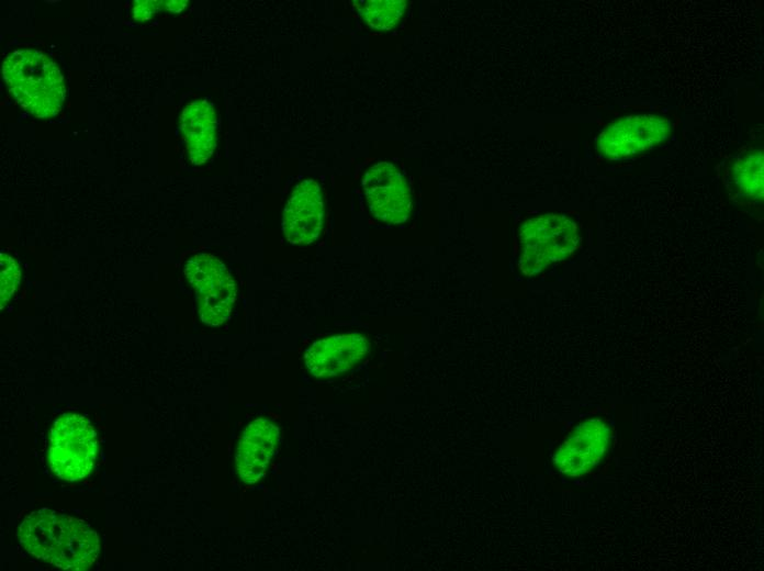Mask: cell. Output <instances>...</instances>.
<instances>
[{"label": "cell", "instance_id": "obj_1", "mask_svg": "<svg viewBox=\"0 0 764 571\" xmlns=\"http://www.w3.org/2000/svg\"><path fill=\"white\" fill-rule=\"evenodd\" d=\"M19 539L30 555L64 570H87L99 555V538L87 524L48 508L24 518Z\"/></svg>", "mask_w": 764, "mask_h": 571}, {"label": "cell", "instance_id": "obj_2", "mask_svg": "<svg viewBox=\"0 0 764 571\" xmlns=\"http://www.w3.org/2000/svg\"><path fill=\"white\" fill-rule=\"evenodd\" d=\"M3 80L15 101L40 119L55 116L61 109L66 88L58 67L34 49H19L2 65Z\"/></svg>", "mask_w": 764, "mask_h": 571}, {"label": "cell", "instance_id": "obj_3", "mask_svg": "<svg viewBox=\"0 0 764 571\" xmlns=\"http://www.w3.org/2000/svg\"><path fill=\"white\" fill-rule=\"evenodd\" d=\"M519 238L518 266L526 276L539 273L549 265L565 259L578 243L575 223L560 214L528 220L520 228Z\"/></svg>", "mask_w": 764, "mask_h": 571}, {"label": "cell", "instance_id": "obj_4", "mask_svg": "<svg viewBox=\"0 0 764 571\" xmlns=\"http://www.w3.org/2000/svg\"><path fill=\"white\" fill-rule=\"evenodd\" d=\"M96 456V432L83 416L69 413L55 421L50 432L49 463L57 477L67 481L87 477Z\"/></svg>", "mask_w": 764, "mask_h": 571}, {"label": "cell", "instance_id": "obj_5", "mask_svg": "<svg viewBox=\"0 0 764 571\" xmlns=\"http://www.w3.org/2000/svg\"><path fill=\"white\" fill-rule=\"evenodd\" d=\"M184 275L194 289L202 322L223 324L236 301V286L225 265L212 255L199 254L187 261Z\"/></svg>", "mask_w": 764, "mask_h": 571}, {"label": "cell", "instance_id": "obj_6", "mask_svg": "<svg viewBox=\"0 0 764 571\" xmlns=\"http://www.w3.org/2000/svg\"><path fill=\"white\" fill-rule=\"evenodd\" d=\"M671 124L652 114L630 115L608 125L598 136L597 147L607 158L640 154L667 138Z\"/></svg>", "mask_w": 764, "mask_h": 571}, {"label": "cell", "instance_id": "obj_7", "mask_svg": "<svg viewBox=\"0 0 764 571\" xmlns=\"http://www.w3.org/2000/svg\"><path fill=\"white\" fill-rule=\"evenodd\" d=\"M362 187L371 213L379 220L400 224L412 210L409 188L405 178L391 163L373 165L364 175Z\"/></svg>", "mask_w": 764, "mask_h": 571}, {"label": "cell", "instance_id": "obj_8", "mask_svg": "<svg viewBox=\"0 0 764 571\" xmlns=\"http://www.w3.org/2000/svg\"><path fill=\"white\" fill-rule=\"evenodd\" d=\"M610 439L609 426L600 419L578 424L553 456L559 471L580 477L595 468L606 454Z\"/></svg>", "mask_w": 764, "mask_h": 571}, {"label": "cell", "instance_id": "obj_9", "mask_svg": "<svg viewBox=\"0 0 764 571\" xmlns=\"http://www.w3.org/2000/svg\"><path fill=\"white\" fill-rule=\"evenodd\" d=\"M324 220V201L321 187L313 179L301 181L285 204L282 229L291 244L314 242Z\"/></svg>", "mask_w": 764, "mask_h": 571}, {"label": "cell", "instance_id": "obj_10", "mask_svg": "<svg viewBox=\"0 0 764 571\" xmlns=\"http://www.w3.org/2000/svg\"><path fill=\"white\" fill-rule=\"evenodd\" d=\"M360 334L335 335L314 342L304 354L307 370L316 378H332L350 370L368 352Z\"/></svg>", "mask_w": 764, "mask_h": 571}, {"label": "cell", "instance_id": "obj_11", "mask_svg": "<svg viewBox=\"0 0 764 571\" xmlns=\"http://www.w3.org/2000/svg\"><path fill=\"white\" fill-rule=\"evenodd\" d=\"M279 437V427L269 419L258 418L247 425L236 454L237 472L245 483H256L265 475Z\"/></svg>", "mask_w": 764, "mask_h": 571}, {"label": "cell", "instance_id": "obj_12", "mask_svg": "<svg viewBox=\"0 0 764 571\" xmlns=\"http://www.w3.org/2000/svg\"><path fill=\"white\" fill-rule=\"evenodd\" d=\"M180 127L193 165L204 164L216 146L217 119L206 100L189 103L180 115Z\"/></svg>", "mask_w": 764, "mask_h": 571}, {"label": "cell", "instance_id": "obj_13", "mask_svg": "<svg viewBox=\"0 0 764 571\" xmlns=\"http://www.w3.org/2000/svg\"><path fill=\"white\" fill-rule=\"evenodd\" d=\"M357 3L359 14L368 25L381 31L392 29L406 9L404 0H369Z\"/></svg>", "mask_w": 764, "mask_h": 571}, {"label": "cell", "instance_id": "obj_14", "mask_svg": "<svg viewBox=\"0 0 764 571\" xmlns=\"http://www.w3.org/2000/svg\"><path fill=\"white\" fill-rule=\"evenodd\" d=\"M763 154L756 152L737 161L733 170L738 187L748 195L763 198Z\"/></svg>", "mask_w": 764, "mask_h": 571}, {"label": "cell", "instance_id": "obj_15", "mask_svg": "<svg viewBox=\"0 0 764 571\" xmlns=\"http://www.w3.org/2000/svg\"><path fill=\"white\" fill-rule=\"evenodd\" d=\"M0 302L3 307L14 295L20 280V269L13 257L4 253L0 254Z\"/></svg>", "mask_w": 764, "mask_h": 571}, {"label": "cell", "instance_id": "obj_16", "mask_svg": "<svg viewBox=\"0 0 764 571\" xmlns=\"http://www.w3.org/2000/svg\"><path fill=\"white\" fill-rule=\"evenodd\" d=\"M162 1L141 0L137 1L133 9L135 20L146 21L153 18L162 7Z\"/></svg>", "mask_w": 764, "mask_h": 571}, {"label": "cell", "instance_id": "obj_17", "mask_svg": "<svg viewBox=\"0 0 764 571\" xmlns=\"http://www.w3.org/2000/svg\"><path fill=\"white\" fill-rule=\"evenodd\" d=\"M187 0L165 1L166 9L171 13H179L187 7Z\"/></svg>", "mask_w": 764, "mask_h": 571}]
</instances>
